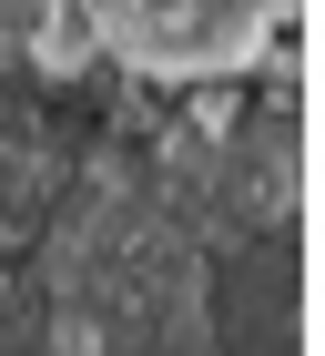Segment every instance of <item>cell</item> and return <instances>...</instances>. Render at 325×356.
Wrapping results in <instances>:
<instances>
[{
	"label": "cell",
	"instance_id": "cell-1",
	"mask_svg": "<svg viewBox=\"0 0 325 356\" xmlns=\"http://www.w3.org/2000/svg\"><path fill=\"white\" fill-rule=\"evenodd\" d=\"M72 21L133 82H234L295 31V0H72Z\"/></svg>",
	"mask_w": 325,
	"mask_h": 356
}]
</instances>
